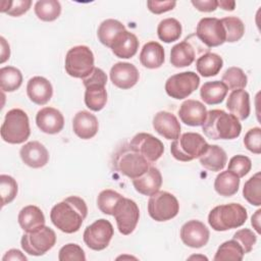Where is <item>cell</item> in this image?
Returning <instances> with one entry per match:
<instances>
[{
  "label": "cell",
  "instance_id": "obj_1",
  "mask_svg": "<svg viewBox=\"0 0 261 261\" xmlns=\"http://www.w3.org/2000/svg\"><path fill=\"white\" fill-rule=\"evenodd\" d=\"M87 215L86 202L77 196H69L52 207L50 219L59 230L73 233L81 228Z\"/></svg>",
  "mask_w": 261,
  "mask_h": 261
},
{
  "label": "cell",
  "instance_id": "obj_2",
  "mask_svg": "<svg viewBox=\"0 0 261 261\" xmlns=\"http://www.w3.org/2000/svg\"><path fill=\"white\" fill-rule=\"evenodd\" d=\"M204 135L211 140H233L242 132L240 120L231 113L221 109L207 111L205 122L202 125Z\"/></svg>",
  "mask_w": 261,
  "mask_h": 261
},
{
  "label": "cell",
  "instance_id": "obj_3",
  "mask_svg": "<svg viewBox=\"0 0 261 261\" xmlns=\"http://www.w3.org/2000/svg\"><path fill=\"white\" fill-rule=\"evenodd\" d=\"M248 218L247 210L238 203L214 207L208 215L209 225L216 231H225L242 226Z\"/></svg>",
  "mask_w": 261,
  "mask_h": 261
},
{
  "label": "cell",
  "instance_id": "obj_4",
  "mask_svg": "<svg viewBox=\"0 0 261 261\" xmlns=\"http://www.w3.org/2000/svg\"><path fill=\"white\" fill-rule=\"evenodd\" d=\"M31 135L30 120L28 114L19 109L9 110L4 117L1 125V138L9 144H21L29 139Z\"/></svg>",
  "mask_w": 261,
  "mask_h": 261
},
{
  "label": "cell",
  "instance_id": "obj_5",
  "mask_svg": "<svg viewBox=\"0 0 261 261\" xmlns=\"http://www.w3.org/2000/svg\"><path fill=\"white\" fill-rule=\"evenodd\" d=\"M106 83V73L98 67H95L87 77L83 79V84L86 88L85 104L90 110L100 111L105 107L107 102Z\"/></svg>",
  "mask_w": 261,
  "mask_h": 261
},
{
  "label": "cell",
  "instance_id": "obj_6",
  "mask_svg": "<svg viewBox=\"0 0 261 261\" xmlns=\"http://www.w3.org/2000/svg\"><path fill=\"white\" fill-rule=\"evenodd\" d=\"M112 164L116 171L132 179L145 173L151 166V163L128 145L117 150L113 156Z\"/></svg>",
  "mask_w": 261,
  "mask_h": 261
},
{
  "label": "cell",
  "instance_id": "obj_7",
  "mask_svg": "<svg viewBox=\"0 0 261 261\" xmlns=\"http://www.w3.org/2000/svg\"><path fill=\"white\" fill-rule=\"evenodd\" d=\"M208 143L198 133H185L173 140L170 146L171 155L178 161L188 162L199 158L207 149Z\"/></svg>",
  "mask_w": 261,
  "mask_h": 261
},
{
  "label": "cell",
  "instance_id": "obj_8",
  "mask_svg": "<svg viewBox=\"0 0 261 261\" xmlns=\"http://www.w3.org/2000/svg\"><path fill=\"white\" fill-rule=\"evenodd\" d=\"M208 52L209 48L195 34H192L171 48L170 63L177 68L186 67L191 65L197 57Z\"/></svg>",
  "mask_w": 261,
  "mask_h": 261
},
{
  "label": "cell",
  "instance_id": "obj_9",
  "mask_svg": "<svg viewBox=\"0 0 261 261\" xmlns=\"http://www.w3.org/2000/svg\"><path fill=\"white\" fill-rule=\"evenodd\" d=\"M94 54L88 46H74L66 53L65 71L72 77L83 80L94 70Z\"/></svg>",
  "mask_w": 261,
  "mask_h": 261
},
{
  "label": "cell",
  "instance_id": "obj_10",
  "mask_svg": "<svg viewBox=\"0 0 261 261\" xmlns=\"http://www.w3.org/2000/svg\"><path fill=\"white\" fill-rule=\"evenodd\" d=\"M55 243V231L46 225H43L36 230L24 232L20 240L22 250L27 254L33 256L44 255L54 247Z\"/></svg>",
  "mask_w": 261,
  "mask_h": 261
},
{
  "label": "cell",
  "instance_id": "obj_11",
  "mask_svg": "<svg viewBox=\"0 0 261 261\" xmlns=\"http://www.w3.org/2000/svg\"><path fill=\"white\" fill-rule=\"evenodd\" d=\"M179 211L177 199L170 193L158 191L150 196L148 201V212L155 221H167L174 218Z\"/></svg>",
  "mask_w": 261,
  "mask_h": 261
},
{
  "label": "cell",
  "instance_id": "obj_12",
  "mask_svg": "<svg viewBox=\"0 0 261 261\" xmlns=\"http://www.w3.org/2000/svg\"><path fill=\"white\" fill-rule=\"evenodd\" d=\"M200 85V77L194 71H184L171 75L165 83L166 94L176 100L188 98Z\"/></svg>",
  "mask_w": 261,
  "mask_h": 261
},
{
  "label": "cell",
  "instance_id": "obj_13",
  "mask_svg": "<svg viewBox=\"0 0 261 261\" xmlns=\"http://www.w3.org/2000/svg\"><path fill=\"white\" fill-rule=\"evenodd\" d=\"M112 216H114L116 220L119 232L127 236L135 230L138 224L140 210L135 201L122 197L115 205Z\"/></svg>",
  "mask_w": 261,
  "mask_h": 261
},
{
  "label": "cell",
  "instance_id": "obj_14",
  "mask_svg": "<svg viewBox=\"0 0 261 261\" xmlns=\"http://www.w3.org/2000/svg\"><path fill=\"white\" fill-rule=\"evenodd\" d=\"M114 234L110 221L100 218L88 225L84 231L85 244L94 251H102L108 247Z\"/></svg>",
  "mask_w": 261,
  "mask_h": 261
},
{
  "label": "cell",
  "instance_id": "obj_15",
  "mask_svg": "<svg viewBox=\"0 0 261 261\" xmlns=\"http://www.w3.org/2000/svg\"><path fill=\"white\" fill-rule=\"evenodd\" d=\"M128 146L151 164L157 161L164 152L163 143L153 135L147 133H139L134 136Z\"/></svg>",
  "mask_w": 261,
  "mask_h": 261
},
{
  "label": "cell",
  "instance_id": "obj_16",
  "mask_svg": "<svg viewBox=\"0 0 261 261\" xmlns=\"http://www.w3.org/2000/svg\"><path fill=\"white\" fill-rule=\"evenodd\" d=\"M195 35L208 48L217 47L225 42V32L221 20L216 17L201 18Z\"/></svg>",
  "mask_w": 261,
  "mask_h": 261
},
{
  "label": "cell",
  "instance_id": "obj_17",
  "mask_svg": "<svg viewBox=\"0 0 261 261\" xmlns=\"http://www.w3.org/2000/svg\"><path fill=\"white\" fill-rule=\"evenodd\" d=\"M209 237V229L199 220H189L180 228V239L190 248L199 249L204 247L208 243Z\"/></svg>",
  "mask_w": 261,
  "mask_h": 261
},
{
  "label": "cell",
  "instance_id": "obj_18",
  "mask_svg": "<svg viewBox=\"0 0 261 261\" xmlns=\"http://www.w3.org/2000/svg\"><path fill=\"white\" fill-rule=\"evenodd\" d=\"M138 68L128 62H116L110 69V80L112 84L122 90L133 88L139 82Z\"/></svg>",
  "mask_w": 261,
  "mask_h": 261
},
{
  "label": "cell",
  "instance_id": "obj_19",
  "mask_svg": "<svg viewBox=\"0 0 261 261\" xmlns=\"http://www.w3.org/2000/svg\"><path fill=\"white\" fill-rule=\"evenodd\" d=\"M36 123L39 129L48 135H55L62 130L64 117L62 113L53 107H44L36 115Z\"/></svg>",
  "mask_w": 261,
  "mask_h": 261
},
{
  "label": "cell",
  "instance_id": "obj_20",
  "mask_svg": "<svg viewBox=\"0 0 261 261\" xmlns=\"http://www.w3.org/2000/svg\"><path fill=\"white\" fill-rule=\"evenodd\" d=\"M19 155L22 162L32 168H41L49 161L48 150L38 141L24 144L19 150Z\"/></svg>",
  "mask_w": 261,
  "mask_h": 261
},
{
  "label": "cell",
  "instance_id": "obj_21",
  "mask_svg": "<svg viewBox=\"0 0 261 261\" xmlns=\"http://www.w3.org/2000/svg\"><path fill=\"white\" fill-rule=\"evenodd\" d=\"M178 115L181 122L185 124L190 126H200L205 122L207 109L202 102L188 99L181 103L178 109Z\"/></svg>",
  "mask_w": 261,
  "mask_h": 261
},
{
  "label": "cell",
  "instance_id": "obj_22",
  "mask_svg": "<svg viewBox=\"0 0 261 261\" xmlns=\"http://www.w3.org/2000/svg\"><path fill=\"white\" fill-rule=\"evenodd\" d=\"M153 127L167 140H176L180 135V124L176 116L168 111H159L155 114Z\"/></svg>",
  "mask_w": 261,
  "mask_h": 261
},
{
  "label": "cell",
  "instance_id": "obj_23",
  "mask_svg": "<svg viewBox=\"0 0 261 261\" xmlns=\"http://www.w3.org/2000/svg\"><path fill=\"white\" fill-rule=\"evenodd\" d=\"M27 94L33 103L37 105H45L52 98L53 88L47 79L37 75L29 80Z\"/></svg>",
  "mask_w": 261,
  "mask_h": 261
},
{
  "label": "cell",
  "instance_id": "obj_24",
  "mask_svg": "<svg viewBox=\"0 0 261 261\" xmlns=\"http://www.w3.org/2000/svg\"><path fill=\"white\" fill-rule=\"evenodd\" d=\"M110 49L116 57L128 59L134 57L138 52L139 40L135 34L124 30L114 39Z\"/></svg>",
  "mask_w": 261,
  "mask_h": 261
},
{
  "label": "cell",
  "instance_id": "obj_25",
  "mask_svg": "<svg viewBox=\"0 0 261 261\" xmlns=\"http://www.w3.org/2000/svg\"><path fill=\"white\" fill-rule=\"evenodd\" d=\"M99 128L97 117L89 111H79L72 119L73 133L83 140H89L96 136Z\"/></svg>",
  "mask_w": 261,
  "mask_h": 261
},
{
  "label": "cell",
  "instance_id": "obj_26",
  "mask_svg": "<svg viewBox=\"0 0 261 261\" xmlns=\"http://www.w3.org/2000/svg\"><path fill=\"white\" fill-rule=\"evenodd\" d=\"M136 191L144 196H152L157 193L162 186V175L158 168L150 166L142 175L133 179Z\"/></svg>",
  "mask_w": 261,
  "mask_h": 261
},
{
  "label": "cell",
  "instance_id": "obj_27",
  "mask_svg": "<svg viewBox=\"0 0 261 261\" xmlns=\"http://www.w3.org/2000/svg\"><path fill=\"white\" fill-rule=\"evenodd\" d=\"M226 108L239 120H245L250 115V96L243 89L232 91L227 98Z\"/></svg>",
  "mask_w": 261,
  "mask_h": 261
},
{
  "label": "cell",
  "instance_id": "obj_28",
  "mask_svg": "<svg viewBox=\"0 0 261 261\" xmlns=\"http://www.w3.org/2000/svg\"><path fill=\"white\" fill-rule=\"evenodd\" d=\"M141 64L150 69L159 68L164 62V49L158 42L150 41L146 43L140 52Z\"/></svg>",
  "mask_w": 261,
  "mask_h": 261
},
{
  "label": "cell",
  "instance_id": "obj_29",
  "mask_svg": "<svg viewBox=\"0 0 261 261\" xmlns=\"http://www.w3.org/2000/svg\"><path fill=\"white\" fill-rule=\"evenodd\" d=\"M18 224L24 232H30L45 225V216L42 210L35 205L23 207L18 213Z\"/></svg>",
  "mask_w": 261,
  "mask_h": 261
},
{
  "label": "cell",
  "instance_id": "obj_30",
  "mask_svg": "<svg viewBox=\"0 0 261 261\" xmlns=\"http://www.w3.org/2000/svg\"><path fill=\"white\" fill-rule=\"evenodd\" d=\"M201 165L210 171L222 170L227 162L225 151L218 145H208L206 151L199 157Z\"/></svg>",
  "mask_w": 261,
  "mask_h": 261
},
{
  "label": "cell",
  "instance_id": "obj_31",
  "mask_svg": "<svg viewBox=\"0 0 261 261\" xmlns=\"http://www.w3.org/2000/svg\"><path fill=\"white\" fill-rule=\"evenodd\" d=\"M227 91L226 86L220 81L207 82L200 89V97L204 103L216 105L224 100Z\"/></svg>",
  "mask_w": 261,
  "mask_h": 261
},
{
  "label": "cell",
  "instance_id": "obj_32",
  "mask_svg": "<svg viewBox=\"0 0 261 261\" xmlns=\"http://www.w3.org/2000/svg\"><path fill=\"white\" fill-rule=\"evenodd\" d=\"M240 187V177L229 171H221L214 180V190L217 194L223 197H230L233 196Z\"/></svg>",
  "mask_w": 261,
  "mask_h": 261
},
{
  "label": "cell",
  "instance_id": "obj_33",
  "mask_svg": "<svg viewBox=\"0 0 261 261\" xmlns=\"http://www.w3.org/2000/svg\"><path fill=\"white\" fill-rule=\"evenodd\" d=\"M223 60L216 53H205L196 61V68L198 73L204 77L216 75L222 68Z\"/></svg>",
  "mask_w": 261,
  "mask_h": 261
},
{
  "label": "cell",
  "instance_id": "obj_34",
  "mask_svg": "<svg viewBox=\"0 0 261 261\" xmlns=\"http://www.w3.org/2000/svg\"><path fill=\"white\" fill-rule=\"evenodd\" d=\"M125 30L124 24L117 19H106L102 21L98 28L97 36L99 41L106 47L110 48L112 42L119 33Z\"/></svg>",
  "mask_w": 261,
  "mask_h": 261
},
{
  "label": "cell",
  "instance_id": "obj_35",
  "mask_svg": "<svg viewBox=\"0 0 261 261\" xmlns=\"http://www.w3.org/2000/svg\"><path fill=\"white\" fill-rule=\"evenodd\" d=\"M181 31L182 29L180 22L173 17H168L159 22L157 35L158 38L164 43H171L179 39Z\"/></svg>",
  "mask_w": 261,
  "mask_h": 261
},
{
  "label": "cell",
  "instance_id": "obj_36",
  "mask_svg": "<svg viewBox=\"0 0 261 261\" xmlns=\"http://www.w3.org/2000/svg\"><path fill=\"white\" fill-rule=\"evenodd\" d=\"M22 84V74L14 66H4L0 69V88L3 92H14Z\"/></svg>",
  "mask_w": 261,
  "mask_h": 261
},
{
  "label": "cell",
  "instance_id": "obj_37",
  "mask_svg": "<svg viewBox=\"0 0 261 261\" xmlns=\"http://www.w3.org/2000/svg\"><path fill=\"white\" fill-rule=\"evenodd\" d=\"M245 253L241 245L233 239L230 241H226L222 243L213 258L214 261H226V260H233V261H241L243 260Z\"/></svg>",
  "mask_w": 261,
  "mask_h": 261
},
{
  "label": "cell",
  "instance_id": "obj_38",
  "mask_svg": "<svg viewBox=\"0 0 261 261\" xmlns=\"http://www.w3.org/2000/svg\"><path fill=\"white\" fill-rule=\"evenodd\" d=\"M35 13L43 21H53L61 13V5L57 0H40L35 4Z\"/></svg>",
  "mask_w": 261,
  "mask_h": 261
},
{
  "label": "cell",
  "instance_id": "obj_39",
  "mask_svg": "<svg viewBox=\"0 0 261 261\" xmlns=\"http://www.w3.org/2000/svg\"><path fill=\"white\" fill-rule=\"evenodd\" d=\"M225 32V42L233 43L241 40L245 34V24L237 16H227L220 19Z\"/></svg>",
  "mask_w": 261,
  "mask_h": 261
},
{
  "label": "cell",
  "instance_id": "obj_40",
  "mask_svg": "<svg viewBox=\"0 0 261 261\" xmlns=\"http://www.w3.org/2000/svg\"><path fill=\"white\" fill-rule=\"evenodd\" d=\"M244 198L253 206L261 205V173L257 172L251 176L243 188Z\"/></svg>",
  "mask_w": 261,
  "mask_h": 261
},
{
  "label": "cell",
  "instance_id": "obj_41",
  "mask_svg": "<svg viewBox=\"0 0 261 261\" xmlns=\"http://www.w3.org/2000/svg\"><path fill=\"white\" fill-rule=\"evenodd\" d=\"M221 82L226 86L227 90H240L247 86L248 77L244 70L237 66H231L227 68L222 74Z\"/></svg>",
  "mask_w": 261,
  "mask_h": 261
},
{
  "label": "cell",
  "instance_id": "obj_42",
  "mask_svg": "<svg viewBox=\"0 0 261 261\" xmlns=\"http://www.w3.org/2000/svg\"><path fill=\"white\" fill-rule=\"evenodd\" d=\"M119 193L113 191V190H104L100 192L97 198V205L100 211L104 214L107 215H112L113 214V209L117 202L122 198Z\"/></svg>",
  "mask_w": 261,
  "mask_h": 261
},
{
  "label": "cell",
  "instance_id": "obj_43",
  "mask_svg": "<svg viewBox=\"0 0 261 261\" xmlns=\"http://www.w3.org/2000/svg\"><path fill=\"white\" fill-rule=\"evenodd\" d=\"M17 182L16 180L7 174L0 175V196L2 199V207L11 203L17 195Z\"/></svg>",
  "mask_w": 261,
  "mask_h": 261
},
{
  "label": "cell",
  "instance_id": "obj_44",
  "mask_svg": "<svg viewBox=\"0 0 261 261\" xmlns=\"http://www.w3.org/2000/svg\"><path fill=\"white\" fill-rule=\"evenodd\" d=\"M32 5L31 0H15V1H2L0 11L7 13L10 16H20L25 13Z\"/></svg>",
  "mask_w": 261,
  "mask_h": 261
},
{
  "label": "cell",
  "instance_id": "obj_45",
  "mask_svg": "<svg viewBox=\"0 0 261 261\" xmlns=\"http://www.w3.org/2000/svg\"><path fill=\"white\" fill-rule=\"evenodd\" d=\"M252 168V161L248 156L236 155L230 158L227 170L236 173L240 178L244 177Z\"/></svg>",
  "mask_w": 261,
  "mask_h": 261
},
{
  "label": "cell",
  "instance_id": "obj_46",
  "mask_svg": "<svg viewBox=\"0 0 261 261\" xmlns=\"http://www.w3.org/2000/svg\"><path fill=\"white\" fill-rule=\"evenodd\" d=\"M58 259L60 261H85L86 255L84 250L77 244H67L59 250Z\"/></svg>",
  "mask_w": 261,
  "mask_h": 261
},
{
  "label": "cell",
  "instance_id": "obj_47",
  "mask_svg": "<svg viewBox=\"0 0 261 261\" xmlns=\"http://www.w3.org/2000/svg\"><path fill=\"white\" fill-rule=\"evenodd\" d=\"M232 239L236 240L241 245L245 254L250 253L257 242L256 234L249 228H242L237 230L233 233Z\"/></svg>",
  "mask_w": 261,
  "mask_h": 261
},
{
  "label": "cell",
  "instance_id": "obj_48",
  "mask_svg": "<svg viewBox=\"0 0 261 261\" xmlns=\"http://www.w3.org/2000/svg\"><path fill=\"white\" fill-rule=\"evenodd\" d=\"M245 147L254 154L261 153V128L253 127L247 132L244 138Z\"/></svg>",
  "mask_w": 261,
  "mask_h": 261
},
{
  "label": "cell",
  "instance_id": "obj_49",
  "mask_svg": "<svg viewBox=\"0 0 261 261\" xmlns=\"http://www.w3.org/2000/svg\"><path fill=\"white\" fill-rule=\"evenodd\" d=\"M176 5L175 1H154L149 0L147 1L148 9L155 14H161L167 11L172 10Z\"/></svg>",
  "mask_w": 261,
  "mask_h": 261
},
{
  "label": "cell",
  "instance_id": "obj_50",
  "mask_svg": "<svg viewBox=\"0 0 261 261\" xmlns=\"http://www.w3.org/2000/svg\"><path fill=\"white\" fill-rule=\"evenodd\" d=\"M191 3L202 12H212L218 7L216 0H192Z\"/></svg>",
  "mask_w": 261,
  "mask_h": 261
},
{
  "label": "cell",
  "instance_id": "obj_51",
  "mask_svg": "<svg viewBox=\"0 0 261 261\" xmlns=\"http://www.w3.org/2000/svg\"><path fill=\"white\" fill-rule=\"evenodd\" d=\"M3 261L7 260H21V261H27V257L17 249H10L5 253V255L2 257Z\"/></svg>",
  "mask_w": 261,
  "mask_h": 261
},
{
  "label": "cell",
  "instance_id": "obj_52",
  "mask_svg": "<svg viewBox=\"0 0 261 261\" xmlns=\"http://www.w3.org/2000/svg\"><path fill=\"white\" fill-rule=\"evenodd\" d=\"M0 41H1V60H0V62L4 63L7 59H9L10 49H9L8 43L6 42V40L3 37L0 38Z\"/></svg>",
  "mask_w": 261,
  "mask_h": 261
},
{
  "label": "cell",
  "instance_id": "obj_53",
  "mask_svg": "<svg viewBox=\"0 0 261 261\" xmlns=\"http://www.w3.org/2000/svg\"><path fill=\"white\" fill-rule=\"evenodd\" d=\"M260 214H261V210L258 209L255 212V214L252 216V220H251V224L253 225V227L255 228L257 233H261V229H260Z\"/></svg>",
  "mask_w": 261,
  "mask_h": 261
},
{
  "label": "cell",
  "instance_id": "obj_54",
  "mask_svg": "<svg viewBox=\"0 0 261 261\" xmlns=\"http://www.w3.org/2000/svg\"><path fill=\"white\" fill-rule=\"evenodd\" d=\"M218 6H220L222 9L227 10V11H232L236 7V2L234 1H228V0H220L217 1Z\"/></svg>",
  "mask_w": 261,
  "mask_h": 261
},
{
  "label": "cell",
  "instance_id": "obj_55",
  "mask_svg": "<svg viewBox=\"0 0 261 261\" xmlns=\"http://www.w3.org/2000/svg\"><path fill=\"white\" fill-rule=\"evenodd\" d=\"M189 259H204V260H208V258L207 257H205V256H191Z\"/></svg>",
  "mask_w": 261,
  "mask_h": 261
}]
</instances>
